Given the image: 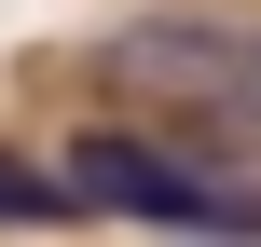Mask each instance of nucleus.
Returning a JSON list of instances; mask_svg holds the SVG:
<instances>
[{
  "label": "nucleus",
  "instance_id": "f257e3e1",
  "mask_svg": "<svg viewBox=\"0 0 261 247\" xmlns=\"http://www.w3.org/2000/svg\"><path fill=\"white\" fill-rule=\"evenodd\" d=\"M55 193L69 206H110V220H165V234H261V193L234 179H193L179 151H151V138H83L69 165H55Z\"/></svg>",
  "mask_w": 261,
  "mask_h": 247
},
{
  "label": "nucleus",
  "instance_id": "f03ea898",
  "mask_svg": "<svg viewBox=\"0 0 261 247\" xmlns=\"http://www.w3.org/2000/svg\"><path fill=\"white\" fill-rule=\"evenodd\" d=\"M28 220H69V193H55V179H28V165L0 151V234H28Z\"/></svg>",
  "mask_w": 261,
  "mask_h": 247
}]
</instances>
